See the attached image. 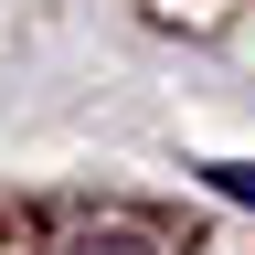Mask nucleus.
<instances>
[{"instance_id": "2", "label": "nucleus", "mask_w": 255, "mask_h": 255, "mask_svg": "<svg viewBox=\"0 0 255 255\" xmlns=\"http://www.w3.org/2000/svg\"><path fill=\"white\" fill-rule=\"evenodd\" d=\"M213 191H234V202H255V159H213Z\"/></svg>"}, {"instance_id": "1", "label": "nucleus", "mask_w": 255, "mask_h": 255, "mask_svg": "<svg viewBox=\"0 0 255 255\" xmlns=\"http://www.w3.org/2000/svg\"><path fill=\"white\" fill-rule=\"evenodd\" d=\"M53 255H170V245L149 223H75V234H53Z\"/></svg>"}]
</instances>
